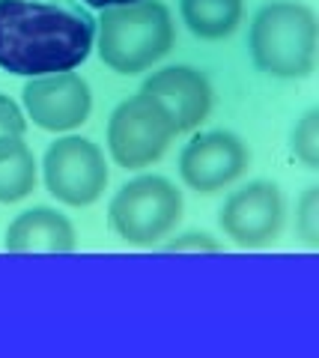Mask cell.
I'll return each mask as SVG.
<instances>
[{
    "label": "cell",
    "mask_w": 319,
    "mask_h": 358,
    "mask_svg": "<svg viewBox=\"0 0 319 358\" xmlns=\"http://www.w3.org/2000/svg\"><path fill=\"white\" fill-rule=\"evenodd\" d=\"M96 45V18L78 0H0V69L9 75L72 72Z\"/></svg>",
    "instance_id": "6da1fadb"
},
{
    "label": "cell",
    "mask_w": 319,
    "mask_h": 358,
    "mask_svg": "<svg viewBox=\"0 0 319 358\" xmlns=\"http://www.w3.org/2000/svg\"><path fill=\"white\" fill-rule=\"evenodd\" d=\"M173 36L170 9L158 0L102 9V18L96 21V51L119 75L147 72L173 48Z\"/></svg>",
    "instance_id": "7a4b0ae2"
},
{
    "label": "cell",
    "mask_w": 319,
    "mask_h": 358,
    "mask_svg": "<svg viewBox=\"0 0 319 358\" xmlns=\"http://www.w3.org/2000/svg\"><path fill=\"white\" fill-rule=\"evenodd\" d=\"M254 66L281 81H299L316 63V15L295 0H274L257 9L248 33Z\"/></svg>",
    "instance_id": "3957f363"
},
{
    "label": "cell",
    "mask_w": 319,
    "mask_h": 358,
    "mask_svg": "<svg viewBox=\"0 0 319 358\" xmlns=\"http://www.w3.org/2000/svg\"><path fill=\"white\" fill-rule=\"evenodd\" d=\"M182 218V192L170 179L144 173L114 194L107 206V224L123 242L149 248L164 239Z\"/></svg>",
    "instance_id": "277c9868"
},
{
    "label": "cell",
    "mask_w": 319,
    "mask_h": 358,
    "mask_svg": "<svg viewBox=\"0 0 319 358\" xmlns=\"http://www.w3.org/2000/svg\"><path fill=\"white\" fill-rule=\"evenodd\" d=\"M173 134V122L161 110V105L156 99L138 93L114 108L111 120H107V150L119 167L138 171V167L161 159Z\"/></svg>",
    "instance_id": "5b68a950"
},
{
    "label": "cell",
    "mask_w": 319,
    "mask_h": 358,
    "mask_svg": "<svg viewBox=\"0 0 319 358\" xmlns=\"http://www.w3.org/2000/svg\"><path fill=\"white\" fill-rule=\"evenodd\" d=\"M45 185L66 206H90L107 185L102 150L87 138H60L45 150Z\"/></svg>",
    "instance_id": "8992f818"
},
{
    "label": "cell",
    "mask_w": 319,
    "mask_h": 358,
    "mask_svg": "<svg viewBox=\"0 0 319 358\" xmlns=\"http://www.w3.org/2000/svg\"><path fill=\"white\" fill-rule=\"evenodd\" d=\"M251 152L233 131H200L179 152V176L197 194H215L248 171Z\"/></svg>",
    "instance_id": "52a82bcc"
},
{
    "label": "cell",
    "mask_w": 319,
    "mask_h": 358,
    "mask_svg": "<svg viewBox=\"0 0 319 358\" xmlns=\"http://www.w3.org/2000/svg\"><path fill=\"white\" fill-rule=\"evenodd\" d=\"M218 224L239 248H266L281 236L283 227L281 188L269 179H254L230 192L218 212Z\"/></svg>",
    "instance_id": "ba28073f"
},
{
    "label": "cell",
    "mask_w": 319,
    "mask_h": 358,
    "mask_svg": "<svg viewBox=\"0 0 319 358\" xmlns=\"http://www.w3.org/2000/svg\"><path fill=\"white\" fill-rule=\"evenodd\" d=\"M24 108L30 120L45 131L78 129L93 110L90 84L75 72L33 78L24 87Z\"/></svg>",
    "instance_id": "9c48e42d"
},
{
    "label": "cell",
    "mask_w": 319,
    "mask_h": 358,
    "mask_svg": "<svg viewBox=\"0 0 319 358\" xmlns=\"http://www.w3.org/2000/svg\"><path fill=\"white\" fill-rule=\"evenodd\" d=\"M140 93L156 99L161 110L173 122V131H191L209 117L212 110V84L200 69L191 66H168L161 72H152Z\"/></svg>",
    "instance_id": "30bf717a"
},
{
    "label": "cell",
    "mask_w": 319,
    "mask_h": 358,
    "mask_svg": "<svg viewBox=\"0 0 319 358\" xmlns=\"http://www.w3.org/2000/svg\"><path fill=\"white\" fill-rule=\"evenodd\" d=\"M3 245L13 254H27V251L69 254L75 251V227L63 212L48 206H33L9 224Z\"/></svg>",
    "instance_id": "8fae6325"
},
{
    "label": "cell",
    "mask_w": 319,
    "mask_h": 358,
    "mask_svg": "<svg viewBox=\"0 0 319 358\" xmlns=\"http://www.w3.org/2000/svg\"><path fill=\"white\" fill-rule=\"evenodd\" d=\"M179 15L197 39L218 42L239 27L242 0H179Z\"/></svg>",
    "instance_id": "7c38bea8"
},
{
    "label": "cell",
    "mask_w": 319,
    "mask_h": 358,
    "mask_svg": "<svg viewBox=\"0 0 319 358\" xmlns=\"http://www.w3.org/2000/svg\"><path fill=\"white\" fill-rule=\"evenodd\" d=\"M36 188V162L21 138H0V203L24 200Z\"/></svg>",
    "instance_id": "4fadbf2b"
},
{
    "label": "cell",
    "mask_w": 319,
    "mask_h": 358,
    "mask_svg": "<svg viewBox=\"0 0 319 358\" xmlns=\"http://www.w3.org/2000/svg\"><path fill=\"white\" fill-rule=\"evenodd\" d=\"M290 147H292V155L304 167H311V171L319 167V110L316 108H311L295 122V129L290 134Z\"/></svg>",
    "instance_id": "5bb4252c"
},
{
    "label": "cell",
    "mask_w": 319,
    "mask_h": 358,
    "mask_svg": "<svg viewBox=\"0 0 319 358\" xmlns=\"http://www.w3.org/2000/svg\"><path fill=\"white\" fill-rule=\"evenodd\" d=\"M295 230H299V236L311 248L319 245V188L316 185L307 188L299 200V206H295Z\"/></svg>",
    "instance_id": "9a60e30c"
},
{
    "label": "cell",
    "mask_w": 319,
    "mask_h": 358,
    "mask_svg": "<svg viewBox=\"0 0 319 358\" xmlns=\"http://www.w3.org/2000/svg\"><path fill=\"white\" fill-rule=\"evenodd\" d=\"M24 114L9 96L0 93V138H24Z\"/></svg>",
    "instance_id": "2e32d148"
},
{
    "label": "cell",
    "mask_w": 319,
    "mask_h": 358,
    "mask_svg": "<svg viewBox=\"0 0 319 358\" xmlns=\"http://www.w3.org/2000/svg\"><path fill=\"white\" fill-rule=\"evenodd\" d=\"M164 248L168 251H218L221 245L209 236V233H185V236L168 242Z\"/></svg>",
    "instance_id": "e0dca14e"
},
{
    "label": "cell",
    "mask_w": 319,
    "mask_h": 358,
    "mask_svg": "<svg viewBox=\"0 0 319 358\" xmlns=\"http://www.w3.org/2000/svg\"><path fill=\"white\" fill-rule=\"evenodd\" d=\"M87 9H111V6H126V3H138V0H78Z\"/></svg>",
    "instance_id": "ac0fdd59"
}]
</instances>
